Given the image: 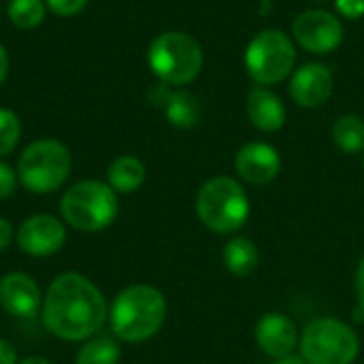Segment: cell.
Listing matches in <instances>:
<instances>
[{
	"label": "cell",
	"mask_w": 364,
	"mask_h": 364,
	"mask_svg": "<svg viewBox=\"0 0 364 364\" xmlns=\"http://www.w3.org/2000/svg\"><path fill=\"white\" fill-rule=\"evenodd\" d=\"M15 239L23 254L34 258H45L62 250V245L66 243V228L62 220L47 213H38L28 218L17 228Z\"/></svg>",
	"instance_id": "10"
},
{
	"label": "cell",
	"mask_w": 364,
	"mask_h": 364,
	"mask_svg": "<svg viewBox=\"0 0 364 364\" xmlns=\"http://www.w3.org/2000/svg\"><path fill=\"white\" fill-rule=\"evenodd\" d=\"M292 38L309 53H333L343 43V23L331 11L307 9L292 23Z\"/></svg>",
	"instance_id": "9"
},
{
	"label": "cell",
	"mask_w": 364,
	"mask_h": 364,
	"mask_svg": "<svg viewBox=\"0 0 364 364\" xmlns=\"http://www.w3.org/2000/svg\"><path fill=\"white\" fill-rule=\"evenodd\" d=\"M275 364H307V360L301 356V354H288V356H284V358H277Z\"/></svg>",
	"instance_id": "31"
},
{
	"label": "cell",
	"mask_w": 364,
	"mask_h": 364,
	"mask_svg": "<svg viewBox=\"0 0 364 364\" xmlns=\"http://www.w3.org/2000/svg\"><path fill=\"white\" fill-rule=\"evenodd\" d=\"M15 186H17V173L6 162H0V200L11 198Z\"/></svg>",
	"instance_id": "24"
},
{
	"label": "cell",
	"mask_w": 364,
	"mask_h": 364,
	"mask_svg": "<svg viewBox=\"0 0 364 364\" xmlns=\"http://www.w3.org/2000/svg\"><path fill=\"white\" fill-rule=\"evenodd\" d=\"M196 213L211 232L230 235L245 226L250 218V198L237 179L218 175L198 190Z\"/></svg>",
	"instance_id": "5"
},
{
	"label": "cell",
	"mask_w": 364,
	"mask_h": 364,
	"mask_svg": "<svg viewBox=\"0 0 364 364\" xmlns=\"http://www.w3.org/2000/svg\"><path fill=\"white\" fill-rule=\"evenodd\" d=\"M245 113L260 132H277L286 124V105L269 87H252L245 98Z\"/></svg>",
	"instance_id": "15"
},
{
	"label": "cell",
	"mask_w": 364,
	"mask_h": 364,
	"mask_svg": "<svg viewBox=\"0 0 364 364\" xmlns=\"http://www.w3.org/2000/svg\"><path fill=\"white\" fill-rule=\"evenodd\" d=\"M316 2H331V0H316Z\"/></svg>",
	"instance_id": "34"
},
{
	"label": "cell",
	"mask_w": 364,
	"mask_h": 364,
	"mask_svg": "<svg viewBox=\"0 0 364 364\" xmlns=\"http://www.w3.org/2000/svg\"><path fill=\"white\" fill-rule=\"evenodd\" d=\"M335 6L346 19H360L364 15V0H335Z\"/></svg>",
	"instance_id": "25"
},
{
	"label": "cell",
	"mask_w": 364,
	"mask_h": 364,
	"mask_svg": "<svg viewBox=\"0 0 364 364\" xmlns=\"http://www.w3.org/2000/svg\"><path fill=\"white\" fill-rule=\"evenodd\" d=\"M173 92L168 90V85L166 83H162V81H158L156 83V87L149 92V100L154 102V105H158V107H162L164 109V105H166V100H168V96H171Z\"/></svg>",
	"instance_id": "26"
},
{
	"label": "cell",
	"mask_w": 364,
	"mask_h": 364,
	"mask_svg": "<svg viewBox=\"0 0 364 364\" xmlns=\"http://www.w3.org/2000/svg\"><path fill=\"white\" fill-rule=\"evenodd\" d=\"M119 211L117 192L96 179L70 186L60 198L62 220L79 232H100L109 228Z\"/></svg>",
	"instance_id": "4"
},
{
	"label": "cell",
	"mask_w": 364,
	"mask_h": 364,
	"mask_svg": "<svg viewBox=\"0 0 364 364\" xmlns=\"http://www.w3.org/2000/svg\"><path fill=\"white\" fill-rule=\"evenodd\" d=\"M356 299H358V309L364 314V256L363 260L358 262V269H356Z\"/></svg>",
	"instance_id": "29"
},
{
	"label": "cell",
	"mask_w": 364,
	"mask_h": 364,
	"mask_svg": "<svg viewBox=\"0 0 364 364\" xmlns=\"http://www.w3.org/2000/svg\"><path fill=\"white\" fill-rule=\"evenodd\" d=\"M90 0H45L47 9L58 15V17H73V15H79L85 6H87Z\"/></svg>",
	"instance_id": "23"
},
{
	"label": "cell",
	"mask_w": 364,
	"mask_h": 364,
	"mask_svg": "<svg viewBox=\"0 0 364 364\" xmlns=\"http://www.w3.org/2000/svg\"><path fill=\"white\" fill-rule=\"evenodd\" d=\"M6 15L15 28L32 30L43 23L47 15V4L45 0H9Z\"/></svg>",
	"instance_id": "20"
},
{
	"label": "cell",
	"mask_w": 364,
	"mask_h": 364,
	"mask_svg": "<svg viewBox=\"0 0 364 364\" xmlns=\"http://www.w3.org/2000/svg\"><path fill=\"white\" fill-rule=\"evenodd\" d=\"M166 320L164 294L147 284L124 288L111 303L109 322L117 339L126 343H143L151 339Z\"/></svg>",
	"instance_id": "2"
},
{
	"label": "cell",
	"mask_w": 364,
	"mask_h": 364,
	"mask_svg": "<svg viewBox=\"0 0 364 364\" xmlns=\"http://www.w3.org/2000/svg\"><path fill=\"white\" fill-rule=\"evenodd\" d=\"M254 337H256L258 348L275 360L292 354L301 339L296 324L286 314H279V311H271L262 316L256 322Z\"/></svg>",
	"instance_id": "14"
},
{
	"label": "cell",
	"mask_w": 364,
	"mask_h": 364,
	"mask_svg": "<svg viewBox=\"0 0 364 364\" xmlns=\"http://www.w3.org/2000/svg\"><path fill=\"white\" fill-rule=\"evenodd\" d=\"M45 328L62 341H87L96 337L109 318V307L102 292L79 273L58 275L41 307Z\"/></svg>",
	"instance_id": "1"
},
{
	"label": "cell",
	"mask_w": 364,
	"mask_h": 364,
	"mask_svg": "<svg viewBox=\"0 0 364 364\" xmlns=\"http://www.w3.org/2000/svg\"><path fill=\"white\" fill-rule=\"evenodd\" d=\"M13 239H15V230H13L11 222L4 220V218H0V252L9 250V245L13 243Z\"/></svg>",
	"instance_id": "27"
},
{
	"label": "cell",
	"mask_w": 364,
	"mask_h": 364,
	"mask_svg": "<svg viewBox=\"0 0 364 364\" xmlns=\"http://www.w3.org/2000/svg\"><path fill=\"white\" fill-rule=\"evenodd\" d=\"M333 141L343 154H363L364 149V119L348 113L333 124Z\"/></svg>",
	"instance_id": "19"
},
{
	"label": "cell",
	"mask_w": 364,
	"mask_h": 364,
	"mask_svg": "<svg viewBox=\"0 0 364 364\" xmlns=\"http://www.w3.org/2000/svg\"><path fill=\"white\" fill-rule=\"evenodd\" d=\"M164 113H166V119L175 128L188 130V128L196 126L200 119V102L192 92L177 90L168 96V100L164 105Z\"/></svg>",
	"instance_id": "18"
},
{
	"label": "cell",
	"mask_w": 364,
	"mask_h": 364,
	"mask_svg": "<svg viewBox=\"0 0 364 364\" xmlns=\"http://www.w3.org/2000/svg\"><path fill=\"white\" fill-rule=\"evenodd\" d=\"M360 164H363V168H364V149H363V154H360Z\"/></svg>",
	"instance_id": "33"
},
{
	"label": "cell",
	"mask_w": 364,
	"mask_h": 364,
	"mask_svg": "<svg viewBox=\"0 0 364 364\" xmlns=\"http://www.w3.org/2000/svg\"><path fill=\"white\" fill-rule=\"evenodd\" d=\"M333 73L320 62H309L296 68L290 77V96L303 109H318L333 96Z\"/></svg>",
	"instance_id": "11"
},
{
	"label": "cell",
	"mask_w": 364,
	"mask_h": 364,
	"mask_svg": "<svg viewBox=\"0 0 364 364\" xmlns=\"http://www.w3.org/2000/svg\"><path fill=\"white\" fill-rule=\"evenodd\" d=\"M296 64L294 38L277 28L258 32L245 49V70L260 87H271L292 77Z\"/></svg>",
	"instance_id": "7"
},
{
	"label": "cell",
	"mask_w": 364,
	"mask_h": 364,
	"mask_svg": "<svg viewBox=\"0 0 364 364\" xmlns=\"http://www.w3.org/2000/svg\"><path fill=\"white\" fill-rule=\"evenodd\" d=\"M17 364H53L51 360H47V358H43V356H28V358H23L21 363Z\"/></svg>",
	"instance_id": "32"
},
{
	"label": "cell",
	"mask_w": 364,
	"mask_h": 364,
	"mask_svg": "<svg viewBox=\"0 0 364 364\" xmlns=\"http://www.w3.org/2000/svg\"><path fill=\"white\" fill-rule=\"evenodd\" d=\"M222 260L224 267L237 275V277H247L252 275L258 264H260V252L254 245L252 239L247 237H235L232 241L226 243L224 252H222Z\"/></svg>",
	"instance_id": "17"
},
{
	"label": "cell",
	"mask_w": 364,
	"mask_h": 364,
	"mask_svg": "<svg viewBox=\"0 0 364 364\" xmlns=\"http://www.w3.org/2000/svg\"><path fill=\"white\" fill-rule=\"evenodd\" d=\"M235 168L245 183L267 186L279 175L282 156L273 145L262 141H252L239 149L235 158Z\"/></svg>",
	"instance_id": "12"
},
{
	"label": "cell",
	"mask_w": 364,
	"mask_h": 364,
	"mask_svg": "<svg viewBox=\"0 0 364 364\" xmlns=\"http://www.w3.org/2000/svg\"><path fill=\"white\" fill-rule=\"evenodd\" d=\"M6 75H9V53H6V49L0 45V85L4 83Z\"/></svg>",
	"instance_id": "30"
},
{
	"label": "cell",
	"mask_w": 364,
	"mask_h": 364,
	"mask_svg": "<svg viewBox=\"0 0 364 364\" xmlns=\"http://www.w3.org/2000/svg\"><path fill=\"white\" fill-rule=\"evenodd\" d=\"M73 168L70 151L55 139L30 143L17 160V179L32 194H49L64 186Z\"/></svg>",
	"instance_id": "6"
},
{
	"label": "cell",
	"mask_w": 364,
	"mask_h": 364,
	"mask_svg": "<svg viewBox=\"0 0 364 364\" xmlns=\"http://www.w3.org/2000/svg\"><path fill=\"white\" fill-rule=\"evenodd\" d=\"M205 53L200 43L179 30L162 32L147 49V64L158 81L175 87L192 83L203 70Z\"/></svg>",
	"instance_id": "3"
},
{
	"label": "cell",
	"mask_w": 364,
	"mask_h": 364,
	"mask_svg": "<svg viewBox=\"0 0 364 364\" xmlns=\"http://www.w3.org/2000/svg\"><path fill=\"white\" fill-rule=\"evenodd\" d=\"M147 171L136 156H119L107 168V183L117 194H132L145 183Z\"/></svg>",
	"instance_id": "16"
},
{
	"label": "cell",
	"mask_w": 364,
	"mask_h": 364,
	"mask_svg": "<svg viewBox=\"0 0 364 364\" xmlns=\"http://www.w3.org/2000/svg\"><path fill=\"white\" fill-rule=\"evenodd\" d=\"M21 139V124L19 117L11 111L0 107V158L9 156Z\"/></svg>",
	"instance_id": "22"
},
{
	"label": "cell",
	"mask_w": 364,
	"mask_h": 364,
	"mask_svg": "<svg viewBox=\"0 0 364 364\" xmlns=\"http://www.w3.org/2000/svg\"><path fill=\"white\" fill-rule=\"evenodd\" d=\"M0 307L13 318H34L43 307L38 284L28 273H6L0 279Z\"/></svg>",
	"instance_id": "13"
},
{
	"label": "cell",
	"mask_w": 364,
	"mask_h": 364,
	"mask_svg": "<svg viewBox=\"0 0 364 364\" xmlns=\"http://www.w3.org/2000/svg\"><path fill=\"white\" fill-rule=\"evenodd\" d=\"M0 364H17V350L6 339H0Z\"/></svg>",
	"instance_id": "28"
},
{
	"label": "cell",
	"mask_w": 364,
	"mask_h": 364,
	"mask_svg": "<svg viewBox=\"0 0 364 364\" xmlns=\"http://www.w3.org/2000/svg\"><path fill=\"white\" fill-rule=\"evenodd\" d=\"M299 346L307 364H354L360 352L358 335L337 318L309 322Z\"/></svg>",
	"instance_id": "8"
},
{
	"label": "cell",
	"mask_w": 364,
	"mask_h": 364,
	"mask_svg": "<svg viewBox=\"0 0 364 364\" xmlns=\"http://www.w3.org/2000/svg\"><path fill=\"white\" fill-rule=\"evenodd\" d=\"M119 346L111 337H92L77 352V364H117Z\"/></svg>",
	"instance_id": "21"
}]
</instances>
